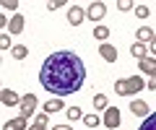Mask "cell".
Returning <instances> with one entry per match:
<instances>
[{
  "mask_svg": "<svg viewBox=\"0 0 156 130\" xmlns=\"http://www.w3.org/2000/svg\"><path fill=\"white\" fill-rule=\"evenodd\" d=\"M104 125L109 130H115L117 125H120V109H117V107H107L104 109Z\"/></svg>",
  "mask_w": 156,
  "mask_h": 130,
  "instance_id": "cell-5",
  "label": "cell"
},
{
  "mask_svg": "<svg viewBox=\"0 0 156 130\" xmlns=\"http://www.w3.org/2000/svg\"><path fill=\"white\" fill-rule=\"evenodd\" d=\"M140 89H146V83H143L140 76H130V78L115 81V91H117L120 96H133V94H138Z\"/></svg>",
  "mask_w": 156,
  "mask_h": 130,
  "instance_id": "cell-2",
  "label": "cell"
},
{
  "mask_svg": "<svg viewBox=\"0 0 156 130\" xmlns=\"http://www.w3.org/2000/svg\"><path fill=\"white\" fill-rule=\"evenodd\" d=\"M99 55L104 57L107 62H115V60H117V50H115V47H112V44H107V42H104V44L99 47Z\"/></svg>",
  "mask_w": 156,
  "mask_h": 130,
  "instance_id": "cell-10",
  "label": "cell"
},
{
  "mask_svg": "<svg viewBox=\"0 0 156 130\" xmlns=\"http://www.w3.org/2000/svg\"><path fill=\"white\" fill-rule=\"evenodd\" d=\"M154 37H156L154 29H148V26H140V29H138V42H140V44H146V42H154Z\"/></svg>",
  "mask_w": 156,
  "mask_h": 130,
  "instance_id": "cell-13",
  "label": "cell"
},
{
  "mask_svg": "<svg viewBox=\"0 0 156 130\" xmlns=\"http://www.w3.org/2000/svg\"><path fill=\"white\" fill-rule=\"evenodd\" d=\"M83 125L86 128H96V125H99V117H96V114H83Z\"/></svg>",
  "mask_w": 156,
  "mask_h": 130,
  "instance_id": "cell-21",
  "label": "cell"
},
{
  "mask_svg": "<svg viewBox=\"0 0 156 130\" xmlns=\"http://www.w3.org/2000/svg\"><path fill=\"white\" fill-rule=\"evenodd\" d=\"M94 107L96 109H107V96L104 94H96L94 96Z\"/></svg>",
  "mask_w": 156,
  "mask_h": 130,
  "instance_id": "cell-22",
  "label": "cell"
},
{
  "mask_svg": "<svg viewBox=\"0 0 156 130\" xmlns=\"http://www.w3.org/2000/svg\"><path fill=\"white\" fill-rule=\"evenodd\" d=\"M18 107H21V117H26V120H29V117H31V112L37 109V96H34V94H23Z\"/></svg>",
  "mask_w": 156,
  "mask_h": 130,
  "instance_id": "cell-3",
  "label": "cell"
},
{
  "mask_svg": "<svg viewBox=\"0 0 156 130\" xmlns=\"http://www.w3.org/2000/svg\"><path fill=\"white\" fill-rule=\"evenodd\" d=\"M83 18H86V11H83V8H78V5H73L70 11H68V21H70L73 26H78V23L83 21Z\"/></svg>",
  "mask_w": 156,
  "mask_h": 130,
  "instance_id": "cell-8",
  "label": "cell"
},
{
  "mask_svg": "<svg viewBox=\"0 0 156 130\" xmlns=\"http://www.w3.org/2000/svg\"><path fill=\"white\" fill-rule=\"evenodd\" d=\"M0 5L5 8V11H16V8H18V0H3Z\"/></svg>",
  "mask_w": 156,
  "mask_h": 130,
  "instance_id": "cell-24",
  "label": "cell"
},
{
  "mask_svg": "<svg viewBox=\"0 0 156 130\" xmlns=\"http://www.w3.org/2000/svg\"><path fill=\"white\" fill-rule=\"evenodd\" d=\"M148 55H151V57H156V39L148 44Z\"/></svg>",
  "mask_w": 156,
  "mask_h": 130,
  "instance_id": "cell-28",
  "label": "cell"
},
{
  "mask_svg": "<svg viewBox=\"0 0 156 130\" xmlns=\"http://www.w3.org/2000/svg\"><path fill=\"white\" fill-rule=\"evenodd\" d=\"M138 130H156V112H151L148 117H143V125Z\"/></svg>",
  "mask_w": 156,
  "mask_h": 130,
  "instance_id": "cell-17",
  "label": "cell"
},
{
  "mask_svg": "<svg viewBox=\"0 0 156 130\" xmlns=\"http://www.w3.org/2000/svg\"><path fill=\"white\" fill-rule=\"evenodd\" d=\"M65 114H68V120H70V122H76V120H83V112H81V107H68V109H65Z\"/></svg>",
  "mask_w": 156,
  "mask_h": 130,
  "instance_id": "cell-18",
  "label": "cell"
},
{
  "mask_svg": "<svg viewBox=\"0 0 156 130\" xmlns=\"http://www.w3.org/2000/svg\"><path fill=\"white\" fill-rule=\"evenodd\" d=\"M154 39H156V37H154Z\"/></svg>",
  "mask_w": 156,
  "mask_h": 130,
  "instance_id": "cell-31",
  "label": "cell"
},
{
  "mask_svg": "<svg viewBox=\"0 0 156 130\" xmlns=\"http://www.w3.org/2000/svg\"><path fill=\"white\" fill-rule=\"evenodd\" d=\"M140 62V70H143V73H148L151 76V78H154V76H156V57H143V60H138Z\"/></svg>",
  "mask_w": 156,
  "mask_h": 130,
  "instance_id": "cell-9",
  "label": "cell"
},
{
  "mask_svg": "<svg viewBox=\"0 0 156 130\" xmlns=\"http://www.w3.org/2000/svg\"><path fill=\"white\" fill-rule=\"evenodd\" d=\"M0 50H11V37H8V34L0 37Z\"/></svg>",
  "mask_w": 156,
  "mask_h": 130,
  "instance_id": "cell-25",
  "label": "cell"
},
{
  "mask_svg": "<svg viewBox=\"0 0 156 130\" xmlns=\"http://www.w3.org/2000/svg\"><path fill=\"white\" fill-rule=\"evenodd\" d=\"M11 52H13V57H16V60H23V57L29 55V47H26V44H16Z\"/></svg>",
  "mask_w": 156,
  "mask_h": 130,
  "instance_id": "cell-19",
  "label": "cell"
},
{
  "mask_svg": "<svg viewBox=\"0 0 156 130\" xmlns=\"http://www.w3.org/2000/svg\"><path fill=\"white\" fill-rule=\"evenodd\" d=\"M86 81V65L73 50H57L42 62L39 68V83L42 89L55 94L57 99L76 94Z\"/></svg>",
  "mask_w": 156,
  "mask_h": 130,
  "instance_id": "cell-1",
  "label": "cell"
},
{
  "mask_svg": "<svg viewBox=\"0 0 156 130\" xmlns=\"http://www.w3.org/2000/svg\"><path fill=\"white\" fill-rule=\"evenodd\" d=\"M52 130H73V128H68V125H55Z\"/></svg>",
  "mask_w": 156,
  "mask_h": 130,
  "instance_id": "cell-30",
  "label": "cell"
},
{
  "mask_svg": "<svg viewBox=\"0 0 156 130\" xmlns=\"http://www.w3.org/2000/svg\"><path fill=\"white\" fill-rule=\"evenodd\" d=\"M135 16H138V18H148L151 11H148L146 5H135Z\"/></svg>",
  "mask_w": 156,
  "mask_h": 130,
  "instance_id": "cell-23",
  "label": "cell"
},
{
  "mask_svg": "<svg viewBox=\"0 0 156 130\" xmlns=\"http://www.w3.org/2000/svg\"><path fill=\"white\" fill-rule=\"evenodd\" d=\"M3 130H29V120L26 117H13V120H8L5 125H3Z\"/></svg>",
  "mask_w": 156,
  "mask_h": 130,
  "instance_id": "cell-6",
  "label": "cell"
},
{
  "mask_svg": "<svg viewBox=\"0 0 156 130\" xmlns=\"http://www.w3.org/2000/svg\"><path fill=\"white\" fill-rule=\"evenodd\" d=\"M60 109H65L60 99H50V102L44 104V112H47V114H55V112H60Z\"/></svg>",
  "mask_w": 156,
  "mask_h": 130,
  "instance_id": "cell-16",
  "label": "cell"
},
{
  "mask_svg": "<svg viewBox=\"0 0 156 130\" xmlns=\"http://www.w3.org/2000/svg\"><path fill=\"white\" fill-rule=\"evenodd\" d=\"M117 8H120V11H130V8H133V3H130V0H120V3H117Z\"/></svg>",
  "mask_w": 156,
  "mask_h": 130,
  "instance_id": "cell-27",
  "label": "cell"
},
{
  "mask_svg": "<svg viewBox=\"0 0 156 130\" xmlns=\"http://www.w3.org/2000/svg\"><path fill=\"white\" fill-rule=\"evenodd\" d=\"M60 5H65V0H50V3H47L50 11H55V8H60Z\"/></svg>",
  "mask_w": 156,
  "mask_h": 130,
  "instance_id": "cell-26",
  "label": "cell"
},
{
  "mask_svg": "<svg viewBox=\"0 0 156 130\" xmlns=\"http://www.w3.org/2000/svg\"><path fill=\"white\" fill-rule=\"evenodd\" d=\"M47 122H50V114L42 112V114H37V120H34V125L29 130H47Z\"/></svg>",
  "mask_w": 156,
  "mask_h": 130,
  "instance_id": "cell-14",
  "label": "cell"
},
{
  "mask_svg": "<svg viewBox=\"0 0 156 130\" xmlns=\"http://www.w3.org/2000/svg\"><path fill=\"white\" fill-rule=\"evenodd\" d=\"M86 16H89L91 21H101V18L107 16V5H104V3H99V0H96V3H91V5L86 8Z\"/></svg>",
  "mask_w": 156,
  "mask_h": 130,
  "instance_id": "cell-4",
  "label": "cell"
},
{
  "mask_svg": "<svg viewBox=\"0 0 156 130\" xmlns=\"http://www.w3.org/2000/svg\"><path fill=\"white\" fill-rule=\"evenodd\" d=\"M130 55H133L135 60H143V57H148V47L140 44V42H135V44L130 47Z\"/></svg>",
  "mask_w": 156,
  "mask_h": 130,
  "instance_id": "cell-12",
  "label": "cell"
},
{
  "mask_svg": "<svg viewBox=\"0 0 156 130\" xmlns=\"http://www.w3.org/2000/svg\"><path fill=\"white\" fill-rule=\"evenodd\" d=\"M130 112H133L135 117H148V114H151L146 102H133V104H130Z\"/></svg>",
  "mask_w": 156,
  "mask_h": 130,
  "instance_id": "cell-11",
  "label": "cell"
},
{
  "mask_svg": "<svg viewBox=\"0 0 156 130\" xmlns=\"http://www.w3.org/2000/svg\"><path fill=\"white\" fill-rule=\"evenodd\" d=\"M148 89H151V91H156V76H154V78L148 81Z\"/></svg>",
  "mask_w": 156,
  "mask_h": 130,
  "instance_id": "cell-29",
  "label": "cell"
},
{
  "mask_svg": "<svg viewBox=\"0 0 156 130\" xmlns=\"http://www.w3.org/2000/svg\"><path fill=\"white\" fill-rule=\"evenodd\" d=\"M0 99H3V104H5V107H13V104H21V96H18L13 89H3V91H0Z\"/></svg>",
  "mask_w": 156,
  "mask_h": 130,
  "instance_id": "cell-7",
  "label": "cell"
},
{
  "mask_svg": "<svg viewBox=\"0 0 156 130\" xmlns=\"http://www.w3.org/2000/svg\"><path fill=\"white\" fill-rule=\"evenodd\" d=\"M94 37L101 42V44H104V42H107V37H109V29H107V26H96V29H94Z\"/></svg>",
  "mask_w": 156,
  "mask_h": 130,
  "instance_id": "cell-20",
  "label": "cell"
},
{
  "mask_svg": "<svg viewBox=\"0 0 156 130\" xmlns=\"http://www.w3.org/2000/svg\"><path fill=\"white\" fill-rule=\"evenodd\" d=\"M8 29H11V34H21V31H23V16H13Z\"/></svg>",
  "mask_w": 156,
  "mask_h": 130,
  "instance_id": "cell-15",
  "label": "cell"
}]
</instances>
